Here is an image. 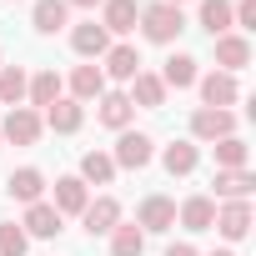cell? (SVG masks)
I'll return each instance as SVG.
<instances>
[{"mask_svg": "<svg viewBox=\"0 0 256 256\" xmlns=\"http://www.w3.org/2000/svg\"><path fill=\"white\" fill-rule=\"evenodd\" d=\"M181 30H186V16H181V6H166V0H156V6H146V10H141V36H146V40H156V46H171Z\"/></svg>", "mask_w": 256, "mask_h": 256, "instance_id": "1", "label": "cell"}, {"mask_svg": "<svg viewBox=\"0 0 256 256\" xmlns=\"http://www.w3.org/2000/svg\"><path fill=\"white\" fill-rule=\"evenodd\" d=\"M151 156H156V146H151V136L146 131H120V141H116V166H126V171H141V166H151Z\"/></svg>", "mask_w": 256, "mask_h": 256, "instance_id": "2", "label": "cell"}, {"mask_svg": "<svg viewBox=\"0 0 256 256\" xmlns=\"http://www.w3.org/2000/svg\"><path fill=\"white\" fill-rule=\"evenodd\" d=\"M80 221H86L90 236H110V231L120 226V201H116V196H96V201H86Z\"/></svg>", "mask_w": 256, "mask_h": 256, "instance_id": "3", "label": "cell"}, {"mask_svg": "<svg viewBox=\"0 0 256 256\" xmlns=\"http://www.w3.org/2000/svg\"><path fill=\"white\" fill-rule=\"evenodd\" d=\"M191 136H196V141H221V136H236V116H231V110H211V106H201V110L191 116Z\"/></svg>", "mask_w": 256, "mask_h": 256, "instance_id": "4", "label": "cell"}, {"mask_svg": "<svg viewBox=\"0 0 256 256\" xmlns=\"http://www.w3.org/2000/svg\"><path fill=\"white\" fill-rule=\"evenodd\" d=\"M0 136L16 141V146H36V141H40V116H36V110H26V106H10L6 126H0Z\"/></svg>", "mask_w": 256, "mask_h": 256, "instance_id": "5", "label": "cell"}, {"mask_svg": "<svg viewBox=\"0 0 256 256\" xmlns=\"http://www.w3.org/2000/svg\"><path fill=\"white\" fill-rule=\"evenodd\" d=\"M70 46H76V56L96 60V56H106V50H110V36H106V26H100V20H80V26L70 30Z\"/></svg>", "mask_w": 256, "mask_h": 256, "instance_id": "6", "label": "cell"}, {"mask_svg": "<svg viewBox=\"0 0 256 256\" xmlns=\"http://www.w3.org/2000/svg\"><path fill=\"white\" fill-rule=\"evenodd\" d=\"M236 96H241L236 76H226V70H211V76H201V100H206L211 110H226Z\"/></svg>", "mask_w": 256, "mask_h": 256, "instance_id": "7", "label": "cell"}, {"mask_svg": "<svg viewBox=\"0 0 256 256\" xmlns=\"http://www.w3.org/2000/svg\"><path fill=\"white\" fill-rule=\"evenodd\" d=\"M136 226H141V231H171V226H176V201H171V196H146Z\"/></svg>", "mask_w": 256, "mask_h": 256, "instance_id": "8", "label": "cell"}, {"mask_svg": "<svg viewBox=\"0 0 256 256\" xmlns=\"http://www.w3.org/2000/svg\"><path fill=\"white\" fill-rule=\"evenodd\" d=\"M246 60H251V40H246V36H216V66H221L226 76L246 70Z\"/></svg>", "mask_w": 256, "mask_h": 256, "instance_id": "9", "label": "cell"}, {"mask_svg": "<svg viewBox=\"0 0 256 256\" xmlns=\"http://www.w3.org/2000/svg\"><path fill=\"white\" fill-rule=\"evenodd\" d=\"M20 231H26V236H60V211H56L50 201H30Z\"/></svg>", "mask_w": 256, "mask_h": 256, "instance_id": "10", "label": "cell"}, {"mask_svg": "<svg viewBox=\"0 0 256 256\" xmlns=\"http://www.w3.org/2000/svg\"><path fill=\"white\" fill-rule=\"evenodd\" d=\"M211 226H216L226 241H241V236L251 231V206H246V201H226V206L216 211V221H211Z\"/></svg>", "mask_w": 256, "mask_h": 256, "instance_id": "11", "label": "cell"}, {"mask_svg": "<svg viewBox=\"0 0 256 256\" xmlns=\"http://www.w3.org/2000/svg\"><path fill=\"white\" fill-rule=\"evenodd\" d=\"M100 76H110V80H136V76H141V50H136V46H110Z\"/></svg>", "mask_w": 256, "mask_h": 256, "instance_id": "12", "label": "cell"}, {"mask_svg": "<svg viewBox=\"0 0 256 256\" xmlns=\"http://www.w3.org/2000/svg\"><path fill=\"white\" fill-rule=\"evenodd\" d=\"M136 20H141V6H136V0H106V16H100L106 36H126V30H136Z\"/></svg>", "mask_w": 256, "mask_h": 256, "instance_id": "13", "label": "cell"}, {"mask_svg": "<svg viewBox=\"0 0 256 256\" xmlns=\"http://www.w3.org/2000/svg\"><path fill=\"white\" fill-rule=\"evenodd\" d=\"M80 120H86V110H80V100H56V106H46V120L40 126H50V131H60V136H70V131H80Z\"/></svg>", "mask_w": 256, "mask_h": 256, "instance_id": "14", "label": "cell"}, {"mask_svg": "<svg viewBox=\"0 0 256 256\" xmlns=\"http://www.w3.org/2000/svg\"><path fill=\"white\" fill-rule=\"evenodd\" d=\"M131 106H146V110H156V106H166V86H161V76H151V70H141L136 80H131V96H126Z\"/></svg>", "mask_w": 256, "mask_h": 256, "instance_id": "15", "label": "cell"}, {"mask_svg": "<svg viewBox=\"0 0 256 256\" xmlns=\"http://www.w3.org/2000/svg\"><path fill=\"white\" fill-rule=\"evenodd\" d=\"M6 191L16 196V201H40V191H46V176L36 171V166H20V171H10V181H6Z\"/></svg>", "mask_w": 256, "mask_h": 256, "instance_id": "16", "label": "cell"}, {"mask_svg": "<svg viewBox=\"0 0 256 256\" xmlns=\"http://www.w3.org/2000/svg\"><path fill=\"white\" fill-rule=\"evenodd\" d=\"M86 201H90V191H86V181H80V176H60V181H56V211H60V216H66V211H76V216H80V211H86Z\"/></svg>", "mask_w": 256, "mask_h": 256, "instance_id": "17", "label": "cell"}, {"mask_svg": "<svg viewBox=\"0 0 256 256\" xmlns=\"http://www.w3.org/2000/svg\"><path fill=\"white\" fill-rule=\"evenodd\" d=\"M161 161H166L171 176H191L196 161H201V151H196V141H171V146L161 151Z\"/></svg>", "mask_w": 256, "mask_h": 256, "instance_id": "18", "label": "cell"}, {"mask_svg": "<svg viewBox=\"0 0 256 256\" xmlns=\"http://www.w3.org/2000/svg\"><path fill=\"white\" fill-rule=\"evenodd\" d=\"M211 186H216V196H226V201H246L251 186H256V176H251L246 166H241V171H216Z\"/></svg>", "mask_w": 256, "mask_h": 256, "instance_id": "19", "label": "cell"}, {"mask_svg": "<svg viewBox=\"0 0 256 256\" xmlns=\"http://www.w3.org/2000/svg\"><path fill=\"white\" fill-rule=\"evenodd\" d=\"M211 221H216V201H211V196L181 201V226H186V231H211Z\"/></svg>", "mask_w": 256, "mask_h": 256, "instance_id": "20", "label": "cell"}, {"mask_svg": "<svg viewBox=\"0 0 256 256\" xmlns=\"http://www.w3.org/2000/svg\"><path fill=\"white\" fill-rule=\"evenodd\" d=\"M131 116H136V106L126 100L120 90H106V96H100V120L110 126V131H126V126H131Z\"/></svg>", "mask_w": 256, "mask_h": 256, "instance_id": "21", "label": "cell"}, {"mask_svg": "<svg viewBox=\"0 0 256 256\" xmlns=\"http://www.w3.org/2000/svg\"><path fill=\"white\" fill-rule=\"evenodd\" d=\"M66 16H70V6L66 0H36V30L40 36H56V30H66Z\"/></svg>", "mask_w": 256, "mask_h": 256, "instance_id": "22", "label": "cell"}, {"mask_svg": "<svg viewBox=\"0 0 256 256\" xmlns=\"http://www.w3.org/2000/svg\"><path fill=\"white\" fill-rule=\"evenodd\" d=\"M70 90H76V100H100V96H106V76H100V66H76Z\"/></svg>", "mask_w": 256, "mask_h": 256, "instance_id": "23", "label": "cell"}, {"mask_svg": "<svg viewBox=\"0 0 256 256\" xmlns=\"http://www.w3.org/2000/svg\"><path fill=\"white\" fill-rule=\"evenodd\" d=\"M110 176H116V161L106 151H86L80 156V181L86 186H110Z\"/></svg>", "mask_w": 256, "mask_h": 256, "instance_id": "24", "label": "cell"}, {"mask_svg": "<svg viewBox=\"0 0 256 256\" xmlns=\"http://www.w3.org/2000/svg\"><path fill=\"white\" fill-rule=\"evenodd\" d=\"M201 26L216 36H231V0H201Z\"/></svg>", "mask_w": 256, "mask_h": 256, "instance_id": "25", "label": "cell"}, {"mask_svg": "<svg viewBox=\"0 0 256 256\" xmlns=\"http://www.w3.org/2000/svg\"><path fill=\"white\" fill-rule=\"evenodd\" d=\"M26 96H30V106H56V100H60V76H56V70H40V76H30Z\"/></svg>", "mask_w": 256, "mask_h": 256, "instance_id": "26", "label": "cell"}, {"mask_svg": "<svg viewBox=\"0 0 256 256\" xmlns=\"http://www.w3.org/2000/svg\"><path fill=\"white\" fill-rule=\"evenodd\" d=\"M26 70L20 66H0V106H20L26 100Z\"/></svg>", "mask_w": 256, "mask_h": 256, "instance_id": "27", "label": "cell"}, {"mask_svg": "<svg viewBox=\"0 0 256 256\" xmlns=\"http://www.w3.org/2000/svg\"><path fill=\"white\" fill-rule=\"evenodd\" d=\"M146 251V231L141 226H116L110 231V256H141Z\"/></svg>", "mask_w": 256, "mask_h": 256, "instance_id": "28", "label": "cell"}, {"mask_svg": "<svg viewBox=\"0 0 256 256\" xmlns=\"http://www.w3.org/2000/svg\"><path fill=\"white\" fill-rule=\"evenodd\" d=\"M161 86H176V90L196 86V60H191V56H171L166 70H161Z\"/></svg>", "mask_w": 256, "mask_h": 256, "instance_id": "29", "label": "cell"}, {"mask_svg": "<svg viewBox=\"0 0 256 256\" xmlns=\"http://www.w3.org/2000/svg\"><path fill=\"white\" fill-rule=\"evenodd\" d=\"M246 166V141L241 136H221L216 141V171H241Z\"/></svg>", "mask_w": 256, "mask_h": 256, "instance_id": "30", "label": "cell"}, {"mask_svg": "<svg viewBox=\"0 0 256 256\" xmlns=\"http://www.w3.org/2000/svg\"><path fill=\"white\" fill-rule=\"evenodd\" d=\"M26 246H30V236H26L16 221L0 226V256H26Z\"/></svg>", "mask_w": 256, "mask_h": 256, "instance_id": "31", "label": "cell"}, {"mask_svg": "<svg viewBox=\"0 0 256 256\" xmlns=\"http://www.w3.org/2000/svg\"><path fill=\"white\" fill-rule=\"evenodd\" d=\"M166 256H201L191 241H176V246H166Z\"/></svg>", "mask_w": 256, "mask_h": 256, "instance_id": "32", "label": "cell"}, {"mask_svg": "<svg viewBox=\"0 0 256 256\" xmlns=\"http://www.w3.org/2000/svg\"><path fill=\"white\" fill-rule=\"evenodd\" d=\"M66 6H86V10H90V6H96V0H66Z\"/></svg>", "mask_w": 256, "mask_h": 256, "instance_id": "33", "label": "cell"}, {"mask_svg": "<svg viewBox=\"0 0 256 256\" xmlns=\"http://www.w3.org/2000/svg\"><path fill=\"white\" fill-rule=\"evenodd\" d=\"M211 256H231V251H211Z\"/></svg>", "mask_w": 256, "mask_h": 256, "instance_id": "34", "label": "cell"}, {"mask_svg": "<svg viewBox=\"0 0 256 256\" xmlns=\"http://www.w3.org/2000/svg\"><path fill=\"white\" fill-rule=\"evenodd\" d=\"M166 6H181V0H166Z\"/></svg>", "mask_w": 256, "mask_h": 256, "instance_id": "35", "label": "cell"}]
</instances>
